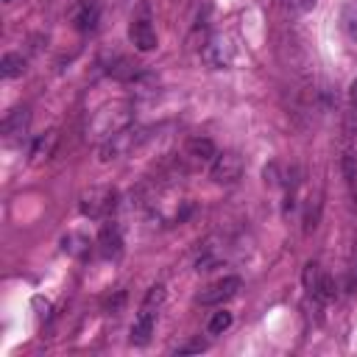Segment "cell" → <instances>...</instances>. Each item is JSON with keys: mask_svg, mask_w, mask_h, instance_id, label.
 I'll return each instance as SVG.
<instances>
[{"mask_svg": "<svg viewBox=\"0 0 357 357\" xmlns=\"http://www.w3.org/2000/svg\"><path fill=\"white\" fill-rule=\"evenodd\" d=\"M131 120H134V112H131L128 103H112V106H103V109L89 120L86 137L95 139V142H106V139H112L114 134L131 128Z\"/></svg>", "mask_w": 357, "mask_h": 357, "instance_id": "1", "label": "cell"}, {"mask_svg": "<svg viewBox=\"0 0 357 357\" xmlns=\"http://www.w3.org/2000/svg\"><path fill=\"white\" fill-rule=\"evenodd\" d=\"M304 287L318 301H332L335 298V282L329 279V273L318 262H307L304 265Z\"/></svg>", "mask_w": 357, "mask_h": 357, "instance_id": "2", "label": "cell"}, {"mask_svg": "<svg viewBox=\"0 0 357 357\" xmlns=\"http://www.w3.org/2000/svg\"><path fill=\"white\" fill-rule=\"evenodd\" d=\"M212 181L215 184H234L243 176V159L237 151H223L212 162Z\"/></svg>", "mask_w": 357, "mask_h": 357, "instance_id": "3", "label": "cell"}, {"mask_svg": "<svg viewBox=\"0 0 357 357\" xmlns=\"http://www.w3.org/2000/svg\"><path fill=\"white\" fill-rule=\"evenodd\" d=\"M234 45L229 42V39H223V36H215V39H209L204 47H201V59L209 64V67H215V70H223V67H231L234 64Z\"/></svg>", "mask_w": 357, "mask_h": 357, "instance_id": "4", "label": "cell"}, {"mask_svg": "<svg viewBox=\"0 0 357 357\" xmlns=\"http://www.w3.org/2000/svg\"><path fill=\"white\" fill-rule=\"evenodd\" d=\"M139 142H142V134H139V131H131V128H126V131L114 134L112 139L100 142V159H103V162H109V159H117V156H123V153L134 151Z\"/></svg>", "mask_w": 357, "mask_h": 357, "instance_id": "5", "label": "cell"}, {"mask_svg": "<svg viewBox=\"0 0 357 357\" xmlns=\"http://www.w3.org/2000/svg\"><path fill=\"white\" fill-rule=\"evenodd\" d=\"M240 284H243V282H240L237 276H223V279L212 282L209 287H204L201 296H198V301H201V304H223V301H229V298L237 296Z\"/></svg>", "mask_w": 357, "mask_h": 357, "instance_id": "6", "label": "cell"}, {"mask_svg": "<svg viewBox=\"0 0 357 357\" xmlns=\"http://www.w3.org/2000/svg\"><path fill=\"white\" fill-rule=\"evenodd\" d=\"M98 20H100V6L98 0H78V6L73 8V25L81 31V33H89L98 28Z\"/></svg>", "mask_w": 357, "mask_h": 357, "instance_id": "7", "label": "cell"}, {"mask_svg": "<svg viewBox=\"0 0 357 357\" xmlns=\"http://www.w3.org/2000/svg\"><path fill=\"white\" fill-rule=\"evenodd\" d=\"M109 209H114V192L112 190H89L81 198V212L89 215V218H98Z\"/></svg>", "mask_w": 357, "mask_h": 357, "instance_id": "8", "label": "cell"}, {"mask_svg": "<svg viewBox=\"0 0 357 357\" xmlns=\"http://www.w3.org/2000/svg\"><path fill=\"white\" fill-rule=\"evenodd\" d=\"M128 39H131L134 47L142 50V53H148V50L156 47V31H153V25H151L148 20H134L131 28H128Z\"/></svg>", "mask_w": 357, "mask_h": 357, "instance_id": "9", "label": "cell"}, {"mask_svg": "<svg viewBox=\"0 0 357 357\" xmlns=\"http://www.w3.org/2000/svg\"><path fill=\"white\" fill-rule=\"evenodd\" d=\"M153 324H156V312L139 307V315H137V321H134V326H131V343H134V346H145V343L151 340Z\"/></svg>", "mask_w": 357, "mask_h": 357, "instance_id": "10", "label": "cell"}, {"mask_svg": "<svg viewBox=\"0 0 357 357\" xmlns=\"http://www.w3.org/2000/svg\"><path fill=\"white\" fill-rule=\"evenodd\" d=\"M28 123H31V112L22 106V109H14L6 120H3V134H6V139H17V137H22L25 131H28Z\"/></svg>", "mask_w": 357, "mask_h": 357, "instance_id": "11", "label": "cell"}, {"mask_svg": "<svg viewBox=\"0 0 357 357\" xmlns=\"http://www.w3.org/2000/svg\"><path fill=\"white\" fill-rule=\"evenodd\" d=\"M187 156H190L192 162L204 165V162H215L218 151H215V142H212V139H206V137H192V139L187 142Z\"/></svg>", "mask_w": 357, "mask_h": 357, "instance_id": "12", "label": "cell"}, {"mask_svg": "<svg viewBox=\"0 0 357 357\" xmlns=\"http://www.w3.org/2000/svg\"><path fill=\"white\" fill-rule=\"evenodd\" d=\"M56 142H59V131H45L33 139V148H31V159L33 162H42V159H50L53 151H56Z\"/></svg>", "mask_w": 357, "mask_h": 357, "instance_id": "13", "label": "cell"}, {"mask_svg": "<svg viewBox=\"0 0 357 357\" xmlns=\"http://www.w3.org/2000/svg\"><path fill=\"white\" fill-rule=\"evenodd\" d=\"M98 245H100V254L103 257H117L123 251V237H120V231L114 226H106L100 231V237H98Z\"/></svg>", "mask_w": 357, "mask_h": 357, "instance_id": "14", "label": "cell"}, {"mask_svg": "<svg viewBox=\"0 0 357 357\" xmlns=\"http://www.w3.org/2000/svg\"><path fill=\"white\" fill-rule=\"evenodd\" d=\"M340 28L351 42H357V0H351L340 8Z\"/></svg>", "mask_w": 357, "mask_h": 357, "instance_id": "15", "label": "cell"}, {"mask_svg": "<svg viewBox=\"0 0 357 357\" xmlns=\"http://www.w3.org/2000/svg\"><path fill=\"white\" fill-rule=\"evenodd\" d=\"M25 73V59L20 53H6L0 59V75L3 78H20Z\"/></svg>", "mask_w": 357, "mask_h": 357, "instance_id": "16", "label": "cell"}, {"mask_svg": "<svg viewBox=\"0 0 357 357\" xmlns=\"http://www.w3.org/2000/svg\"><path fill=\"white\" fill-rule=\"evenodd\" d=\"M61 245H64L67 254H75V257H84V254L89 251V240L81 237V234H67V237L61 240Z\"/></svg>", "mask_w": 357, "mask_h": 357, "instance_id": "17", "label": "cell"}, {"mask_svg": "<svg viewBox=\"0 0 357 357\" xmlns=\"http://www.w3.org/2000/svg\"><path fill=\"white\" fill-rule=\"evenodd\" d=\"M229 326H231V312H226V310H218V312L209 318V326H206V329H209L212 335H223Z\"/></svg>", "mask_w": 357, "mask_h": 357, "instance_id": "18", "label": "cell"}, {"mask_svg": "<svg viewBox=\"0 0 357 357\" xmlns=\"http://www.w3.org/2000/svg\"><path fill=\"white\" fill-rule=\"evenodd\" d=\"M162 301H165V287H162V284H153V287L145 293V298H142V307L156 312V310L162 307Z\"/></svg>", "mask_w": 357, "mask_h": 357, "instance_id": "19", "label": "cell"}, {"mask_svg": "<svg viewBox=\"0 0 357 357\" xmlns=\"http://www.w3.org/2000/svg\"><path fill=\"white\" fill-rule=\"evenodd\" d=\"M284 6L290 11H296V14H307V11H312L318 6V0H284Z\"/></svg>", "mask_w": 357, "mask_h": 357, "instance_id": "20", "label": "cell"}, {"mask_svg": "<svg viewBox=\"0 0 357 357\" xmlns=\"http://www.w3.org/2000/svg\"><path fill=\"white\" fill-rule=\"evenodd\" d=\"M204 349H206V343L201 337H195V340H187V343L176 346V354H192V351H204Z\"/></svg>", "mask_w": 357, "mask_h": 357, "instance_id": "21", "label": "cell"}, {"mask_svg": "<svg viewBox=\"0 0 357 357\" xmlns=\"http://www.w3.org/2000/svg\"><path fill=\"white\" fill-rule=\"evenodd\" d=\"M349 100H351V106H354V112H357V78H354L351 86H349Z\"/></svg>", "mask_w": 357, "mask_h": 357, "instance_id": "22", "label": "cell"}, {"mask_svg": "<svg viewBox=\"0 0 357 357\" xmlns=\"http://www.w3.org/2000/svg\"><path fill=\"white\" fill-rule=\"evenodd\" d=\"M3 3H11V0H3Z\"/></svg>", "mask_w": 357, "mask_h": 357, "instance_id": "23", "label": "cell"}]
</instances>
